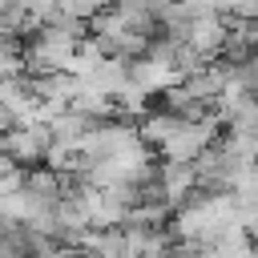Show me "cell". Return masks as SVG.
<instances>
[{
	"mask_svg": "<svg viewBox=\"0 0 258 258\" xmlns=\"http://www.w3.org/2000/svg\"><path fill=\"white\" fill-rule=\"evenodd\" d=\"M185 121H189V117H181V113H177V109H169V105H161V109H149L145 117H137V125H141V137H145V141H149L157 153H161V145H165V141H169V137H173V133H177Z\"/></svg>",
	"mask_w": 258,
	"mask_h": 258,
	"instance_id": "obj_2",
	"label": "cell"
},
{
	"mask_svg": "<svg viewBox=\"0 0 258 258\" xmlns=\"http://www.w3.org/2000/svg\"><path fill=\"white\" fill-rule=\"evenodd\" d=\"M242 218H246V230H250V238H254V246H258V206H254V210H246Z\"/></svg>",
	"mask_w": 258,
	"mask_h": 258,
	"instance_id": "obj_4",
	"label": "cell"
},
{
	"mask_svg": "<svg viewBox=\"0 0 258 258\" xmlns=\"http://www.w3.org/2000/svg\"><path fill=\"white\" fill-rule=\"evenodd\" d=\"M218 12L230 20H258V0H218Z\"/></svg>",
	"mask_w": 258,
	"mask_h": 258,
	"instance_id": "obj_3",
	"label": "cell"
},
{
	"mask_svg": "<svg viewBox=\"0 0 258 258\" xmlns=\"http://www.w3.org/2000/svg\"><path fill=\"white\" fill-rule=\"evenodd\" d=\"M52 125L48 121H32V125H16L4 133V153H12L16 161L32 165V161H44L48 145H52Z\"/></svg>",
	"mask_w": 258,
	"mask_h": 258,
	"instance_id": "obj_1",
	"label": "cell"
}]
</instances>
